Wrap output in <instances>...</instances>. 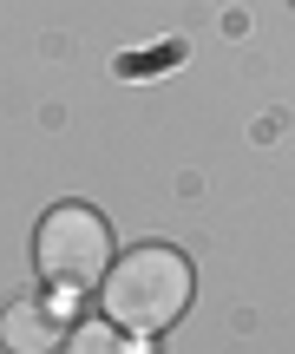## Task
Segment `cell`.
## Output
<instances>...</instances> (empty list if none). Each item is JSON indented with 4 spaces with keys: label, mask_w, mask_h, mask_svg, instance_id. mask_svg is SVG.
Wrapping results in <instances>:
<instances>
[{
    "label": "cell",
    "mask_w": 295,
    "mask_h": 354,
    "mask_svg": "<svg viewBox=\"0 0 295 354\" xmlns=\"http://www.w3.org/2000/svg\"><path fill=\"white\" fill-rule=\"evenodd\" d=\"M66 335H59V315H53L46 302H7L0 308V348H13V354H46V348H59Z\"/></svg>",
    "instance_id": "3"
},
{
    "label": "cell",
    "mask_w": 295,
    "mask_h": 354,
    "mask_svg": "<svg viewBox=\"0 0 295 354\" xmlns=\"http://www.w3.org/2000/svg\"><path fill=\"white\" fill-rule=\"evenodd\" d=\"M197 295V269L171 243H138V250L112 256V269L99 276V308L118 335L131 342H158L178 328V315Z\"/></svg>",
    "instance_id": "1"
},
{
    "label": "cell",
    "mask_w": 295,
    "mask_h": 354,
    "mask_svg": "<svg viewBox=\"0 0 295 354\" xmlns=\"http://www.w3.org/2000/svg\"><path fill=\"white\" fill-rule=\"evenodd\" d=\"M178 59H184V39H164L158 53H125V59H118V73H125V79H151L158 66H178Z\"/></svg>",
    "instance_id": "4"
},
{
    "label": "cell",
    "mask_w": 295,
    "mask_h": 354,
    "mask_svg": "<svg viewBox=\"0 0 295 354\" xmlns=\"http://www.w3.org/2000/svg\"><path fill=\"white\" fill-rule=\"evenodd\" d=\"M112 256V223L92 203H53L33 223V269L53 289H99Z\"/></svg>",
    "instance_id": "2"
},
{
    "label": "cell",
    "mask_w": 295,
    "mask_h": 354,
    "mask_svg": "<svg viewBox=\"0 0 295 354\" xmlns=\"http://www.w3.org/2000/svg\"><path fill=\"white\" fill-rule=\"evenodd\" d=\"M118 335H105V328H79V335H66V348H112Z\"/></svg>",
    "instance_id": "5"
}]
</instances>
